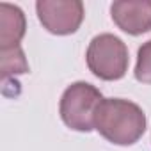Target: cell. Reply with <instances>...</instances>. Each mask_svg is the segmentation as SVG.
Listing matches in <instances>:
<instances>
[{
  "label": "cell",
  "instance_id": "6da1fadb",
  "mask_svg": "<svg viewBox=\"0 0 151 151\" xmlns=\"http://www.w3.org/2000/svg\"><path fill=\"white\" fill-rule=\"evenodd\" d=\"M147 119L144 110L123 98H105L96 112L94 130L116 146H133L144 135Z\"/></svg>",
  "mask_w": 151,
  "mask_h": 151
},
{
  "label": "cell",
  "instance_id": "7a4b0ae2",
  "mask_svg": "<svg viewBox=\"0 0 151 151\" xmlns=\"http://www.w3.org/2000/svg\"><path fill=\"white\" fill-rule=\"evenodd\" d=\"M103 94L89 82H73L66 87L59 101V114L62 123L75 132L89 133L94 130L96 112L103 101Z\"/></svg>",
  "mask_w": 151,
  "mask_h": 151
},
{
  "label": "cell",
  "instance_id": "3957f363",
  "mask_svg": "<svg viewBox=\"0 0 151 151\" xmlns=\"http://www.w3.org/2000/svg\"><path fill=\"white\" fill-rule=\"evenodd\" d=\"M86 62L89 71L100 80H121L130 66L128 46L121 37L110 32L98 34L91 39L87 46Z\"/></svg>",
  "mask_w": 151,
  "mask_h": 151
},
{
  "label": "cell",
  "instance_id": "277c9868",
  "mask_svg": "<svg viewBox=\"0 0 151 151\" xmlns=\"http://www.w3.org/2000/svg\"><path fill=\"white\" fill-rule=\"evenodd\" d=\"M36 13L43 29L55 36L75 34L86 16L80 0H37Z\"/></svg>",
  "mask_w": 151,
  "mask_h": 151
},
{
  "label": "cell",
  "instance_id": "5b68a950",
  "mask_svg": "<svg viewBox=\"0 0 151 151\" xmlns=\"http://www.w3.org/2000/svg\"><path fill=\"white\" fill-rule=\"evenodd\" d=\"M112 22L130 36L151 32V0H117L110 6Z\"/></svg>",
  "mask_w": 151,
  "mask_h": 151
},
{
  "label": "cell",
  "instance_id": "8992f818",
  "mask_svg": "<svg viewBox=\"0 0 151 151\" xmlns=\"http://www.w3.org/2000/svg\"><path fill=\"white\" fill-rule=\"evenodd\" d=\"M27 30V20L18 6L2 2L0 4V50L20 46Z\"/></svg>",
  "mask_w": 151,
  "mask_h": 151
},
{
  "label": "cell",
  "instance_id": "52a82bcc",
  "mask_svg": "<svg viewBox=\"0 0 151 151\" xmlns=\"http://www.w3.org/2000/svg\"><path fill=\"white\" fill-rule=\"evenodd\" d=\"M0 55H2V77H4V82H7V78L13 77V75L29 73V62L25 59V53H23L22 46L9 48V50H0Z\"/></svg>",
  "mask_w": 151,
  "mask_h": 151
},
{
  "label": "cell",
  "instance_id": "ba28073f",
  "mask_svg": "<svg viewBox=\"0 0 151 151\" xmlns=\"http://www.w3.org/2000/svg\"><path fill=\"white\" fill-rule=\"evenodd\" d=\"M135 78L142 84H151V39L142 43L137 50V64H135Z\"/></svg>",
  "mask_w": 151,
  "mask_h": 151
}]
</instances>
